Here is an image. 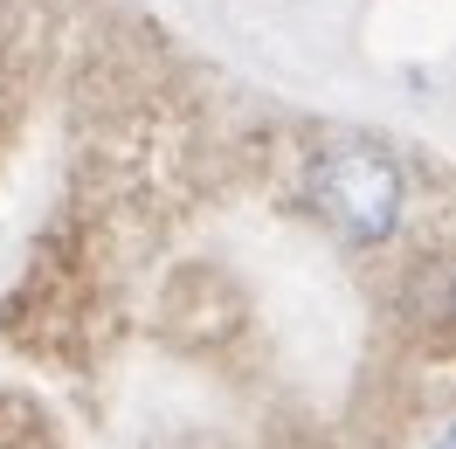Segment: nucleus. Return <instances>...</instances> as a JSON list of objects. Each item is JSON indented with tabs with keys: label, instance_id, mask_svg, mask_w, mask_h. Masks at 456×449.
I'll list each match as a JSON object with an SVG mask.
<instances>
[{
	"label": "nucleus",
	"instance_id": "f257e3e1",
	"mask_svg": "<svg viewBox=\"0 0 456 449\" xmlns=\"http://www.w3.org/2000/svg\"><path fill=\"white\" fill-rule=\"evenodd\" d=\"M312 200L332 228L360 235V242H387L401 222V167L367 139L332 145L312 167Z\"/></svg>",
	"mask_w": 456,
	"mask_h": 449
}]
</instances>
